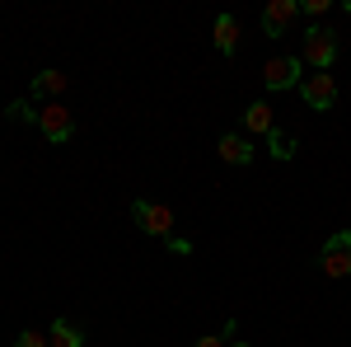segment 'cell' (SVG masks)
Listing matches in <instances>:
<instances>
[{"label":"cell","instance_id":"obj_13","mask_svg":"<svg viewBox=\"0 0 351 347\" xmlns=\"http://www.w3.org/2000/svg\"><path fill=\"white\" fill-rule=\"evenodd\" d=\"M267 150H271V160H295V136L291 132H281V127H271L267 132Z\"/></svg>","mask_w":351,"mask_h":347},{"label":"cell","instance_id":"obj_8","mask_svg":"<svg viewBox=\"0 0 351 347\" xmlns=\"http://www.w3.org/2000/svg\"><path fill=\"white\" fill-rule=\"evenodd\" d=\"M211 38H216V52L220 56H234V52H239V19H234V14H216Z\"/></svg>","mask_w":351,"mask_h":347},{"label":"cell","instance_id":"obj_1","mask_svg":"<svg viewBox=\"0 0 351 347\" xmlns=\"http://www.w3.org/2000/svg\"><path fill=\"white\" fill-rule=\"evenodd\" d=\"M300 61H309L314 71H328L337 61V33L328 24H309L304 38H300Z\"/></svg>","mask_w":351,"mask_h":347},{"label":"cell","instance_id":"obj_12","mask_svg":"<svg viewBox=\"0 0 351 347\" xmlns=\"http://www.w3.org/2000/svg\"><path fill=\"white\" fill-rule=\"evenodd\" d=\"M271 127H276V122H271V108L263 104V99H258V104H248V108H243V132H263V136H267Z\"/></svg>","mask_w":351,"mask_h":347},{"label":"cell","instance_id":"obj_18","mask_svg":"<svg viewBox=\"0 0 351 347\" xmlns=\"http://www.w3.org/2000/svg\"><path fill=\"white\" fill-rule=\"evenodd\" d=\"M234 347H248V343H234Z\"/></svg>","mask_w":351,"mask_h":347},{"label":"cell","instance_id":"obj_4","mask_svg":"<svg viewBox=\"0 0 351 347\" xmlns=\"http://www.w3.org/2000/svg\"><path fill=\"white\" fill-rule=\"evenodd\" d=\"M319 263H324V277H347L351 272V230H337V235H328L324 254H319Z\"/></svg>","mask_w":351,"mask_h":347},{"label":"cell","instance_id":"obj_10","mask_svg":"<svg viewBox=\"0 0 351 347\" xmlns=\"http://www.w3.org/2000/svg\"><path fill=\"white\" fill-rule=\"evenodd\" d=\"M61 89H66V76H61V71H38L28 94H33V99H43V104H56V94H61Z\"/></svg>","mask_w":351,"mask_h":347},{"label":"cell","instance_id":"obj_2","mask_svg":"<svg viewBox=\"0 0 351 347\" xmlns=\"http://www.w3.org/2000/svg\"><path fill=\"white\" fill-rule=\"evenodd\" d=\"M132 221L145 230V235H155V240H173V212L160 207V202L136 197V202H132Z\"/></svg>","mask_w":351,"mask_h":347},{"label":"cell","instance_id":"obj_5","mask_svg":"<svg viewBox=\"0 0 351 347\" xmlns=\"http://www.w3.org/2000/svg\"><path fill=\"white\" fill-rule=\"evenodd\" d=\"M300 99L314 108V113H328V108L337 104V80L324 76V71H314V76H304V80H300Z\"/></svg>","mask_w":351,"mask_h":347},{"label":"cell","instance_id":"obj_16","mask_svg":"<svg viewBox=\"0 0 351 347\" xmlns=\"http://www.w3.org/2000/svg\"><path fill=\"white\" fill-rule=\"evenodd\" d=\"M225 338H234V320L225 324V333H216V338H202V343H192V347H225Z\"/></svg>","mask_w":351,"mask_h":347},{"label":"cell","instance_id":"obj_11","mask_svg":"<svg viewBox=\"0 0 351 347\" xmlns=\"http://www.w3.org/2000/svg\"><path fill=\"white\" fill-rule=\"evenodd\" d=\"M47 347H84V328H80L75 320H52Z\"/></svg>","mask_w":351,"mask_h":347},{"label":"cell","instance_id":"obj_6","mask_svg":"<svg viewBox=\"0 0 351 347\" xmlns=\"http://www.w3.org/2000/svg\"><path fill=\"white\" fill-rule=\"evenodd\" d=\"M38 132L47 136V141H71V132H75L71 108L66 104H43L38 108Z\"/></svg>","mask_w":351,"mask_h":347},{"label":"cell","instance_id":"obj_3","mask_svg":"<svg viewBox=\"0 0 351 347\" xmlns=\"http://www.w3.org/2000/svg\"><path fill=\"white\" fill-rule=\"evenodd\" d=\"M304 80V61L300 56H271L267 66H263V85H267L271 94L276 89H300Z\"/></svg>","mask_w":351,"mask_h":347},{"label":"cell","instance_id":"obj_17","mask_svg":"<svg viewBox=\"0 0 351 347\" xmlns=\"http://www.w3.org/2000/svg\"><path fill=\"white\" fill-rule=\"evenodd\" d=\"M347 14H351V0H347Z\"/></svg>","mask_w":351,"mask_h":347},{"label":"cell","instance_id":"obj_9","mask_svg":"<svg viewBox=\"0 0 351 347\" xmlns=\"http://www.w3.org/2000/svg\"><path fill=\"white\" fill-rule=\"evenodd\" d=\"M216 150H220V160H225V164H248V160H253V146H248V136H243V132H225Z\"/></svg>","mask_w":351,"mask_h":347},{"label":"cell","instance_id":"obj_15","mask_svg":"<svg viewBox=\"0 0 351 347\" xmlns=\"http://www.w3.org/2000/svg\"><path fill=\"white\" fill-rule=\"evenodd\" d=\"M14 347H47V333H38V328H24V333L14 338Z\"/></svg>","mask_w":351,"mask_h":347},{"label":"cell","instance_id":"obj_14","mask_svg":"<svg viewBox=\"0 0 351 347\" xmlns=\"http://www.w3.org/2000/svg\"><path fill=\"white\" fill-rule=\"evenodd\" d=\"M5 117H10V122H38V113H33L28 99H14V104L5 108Z\"/></svg>","mask_w":351,"mask_h":347},{"label":"cell","instance_id":"obj_7","mask_svg":"<svg viewBox=\"0 0 351 347\" xmlns=\"http://www.w3.org/2000/svg\"><path fill=\"white\" fill-rule=\"evenodd\" d=\"M295 14H300L295 0H271L267 10H263V33H267V38H281L286 28L295 24Z\"/></svg>","mask_w":351,"mask_h":347}]
</instances>
